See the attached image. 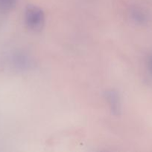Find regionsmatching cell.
<instances>
[{"mask_svg": "<svg viewBox=\"0 0 152 152\" xmlns=\"http://www.w3.org/2000/svg\"><path fill=\"white\" fill-rule=\"evenodd\" d=\"M104 96L112 114L116 116L119 115L122 109V102L119 94L116 91L110 89L104 93Z\"/></svg>", "mask_w": 152, "mask_h": 152, "instance_id": "3957f363", "label": "cell"}, {"mask_svg": "<svg viewBox=\"0 0 152 152\" xmlns=\"http://www.w3.org/2000/svg\"><path fill=\"white\" fill-rule=\"evenodd\" d=\"M151 70H152V61H151Z\"/></svg>", "mask_w": 152, "mask_h": 152, "instance_id": "5b68a950", "label": "cell"}, {"mask_svg": "<svg viewBox=\"0 0 152 152\" xmlns=\"http://www.w3.org/2000/svg\"><path fill=\"white\" fill-rule=\"evenodd\" d=\"M8 63L14 69L23 71L31 68L33 62L31 58L25 53L22 52H16L10 55Z\"/></svg>", "mask_w": 152, "mask_h": 152, "instance_id": "7a4b0ae2", "label": "cell"}, {"mask_svg": "<svg viewBox=\"0 0 152 152\" xmlns=\"http://www.w3.org/2000/svg\"><path fill=\"white\" fill-rule=\"evenodd\" d=\"M17 0H0V13H7L15 7Z\"/></svg>", "mask_w": 152, "mask_h": 152, "instance_id": "277c9868", "label": "cell"}, {"mask_svg": "<svg viewBox=\"0 0 152 152\" xmlns=\"http://www.w3.org/2000/svg\"><path fill=\"white\" fill-rule=\"evenodd\" d=\"M46 16L43 10L35 5H28L25 10V22L31 31L39 32L43 28Z\"/></svg>", "mask_w": 152, "mask_h": 152, "instance_id": "6da1fadb", "label": "cell"}]
</instances>
